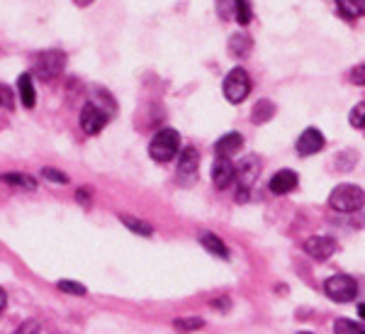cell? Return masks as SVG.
Listing matches in <instances>:
<instances>
[{"label":"cell","instance_id":"cell-9","mask_svg":"<svg viewBox=\"0 0 365 334\" xmlns=\"http://www.w3.org/2000/svg\"><path fill=\"white\" fill-rule=\"evenodd\" d=\"M200 171V156L192 146L180 151V161H178V178L182 186H190L195 181V176Z\"/></svg>","mask_w":365,"mask_h":334},{"label":"cell","instance_id":"cell-28","mask_svg":"<svg viewBox=\"0 0 365 334\" xmlns=\"http://www.w3.org/2000/svg\"><path fill=\"white\" fill-rule=\"evenodd\" d=\"M217 10H220V15L225 17H234V0H217Z\"/></svg>","mask_w":365,"mask_h":334},{"label":"cell","instance_id":"cell-30","mask_svg":"<svg viewBox=\"0 0 365 334\" xmlns=\"http://www.w3.org/2000/svg\"><path fill=\"white\" fill-rule=\"evenodd\" d=\"M76 196H78V203H88V191L81 188L78 193H76Z\"/></svg>","mask_w":365,"mask_h":334},{"label":"cell","instance_id":"cell-32","mask_svg":"<svg viewBox=\"0 0 365 334\" xmlns=\"http://www.w3.org/2000/svg\"><path fill=\"white\" fill-rule=\"evenodd\" d=\"M358 315H361V320H365V303L363 305H358Z\"/></svg>","mask_w":365,"mask_h":334},{"label":"cell","instance_id":"cell-24","mask_svg":"<svg viewBox=\"0 0 365 334\" xmlns=\"http://www.w3.org/2000/svg\"><path fill=\"white\" fill-rule=\"evenodd\" d=\"M349 122H351V127H356V130H365V103H358L356 108L351 110Z\"/></svg>","mask_w":365,"mask_h":334},{"label":"cell","instance_id":"cell-26","mask_svg":"<svg viewBox=\"0 0 365 334\" xmlns=\"http://www.w3.org/2000/svg\"><path fill=\"white\" fill-rule=\"evenodd\" d=\"M42 176H44L46 181H51V183H58V186H66L68 183V176L61 173V171H56V168H44Z\"/></svg>","mask_w":365,"mask_h":334},{"label":"cell","instance_id":"cell-18","mask_svg":"<svg viewBox=\"0 0 365 334\" xmlns=\"http://www.w3.org/2000/svg\"><path fill=\"white\" fill-rule=\"evenodd\" d=\"M122 225L129 227L134 234H141V237H151L154 234V227L146 225L144 220H137V218H129V215H122Z\"/></svg>","mask_w":365,"mask_h":334},{"label":"cell","instance_id":"cell-2","mask_svg":"<svg viewBox=\"0 0 365 334\" xmlns=\"http://www.w3.org/2000/svg\"><path fill=\"white\" fill-rule=\"evenodd\" d=\"M180 151V134L175 130H161L154 134L149 144V154L151 159L158 163H168L173 156H178Z\"/></svg>","mask_w":365,"mask_h":334},{"label":"cell","instance_id":"cell-31","mask_svg":"<svg viewBox=\"0 0 365 334\" xmlns=\"http://www.w3.org/2000/svg\"><path fill=\"white\" fill-rule=\"evenodd\" d=\"M5 303H8V298H5V290L0 288V313L5 310Z\"/></svg>","mask_w":365,"mask_h":334},{"label":"cell","instance_id":"cell-14","mask_svg":"<svg viewBox=\"0 0 365 334\" xmlns=\"http://www.w3.org/2000/svg\"><path fill=\"white\" fill-rule=\"evenodd\" d=\"M200 244H202L205 249H207V254L212 256H217V259H229V249H227V244L222 242L217 234H212V232H202L200 234Z\"/></svg>","mask_w":365,"mask_h":334},{"label":"cell","instance_id":"cell-27","mask_svg":"<svg viewBox=\"0 0 365 334\" xmlns=\"http://www.w3.org/2000/svg\"><path fill=\"white\" fill-rule=\"evenodd\" d=\"M13 334H39V322H37V320L22 322V325L17 327V330H15Z\"/></svg>","mask_w":365,"mask_h":334},{"label":"cell","instance_id":"cell-6","mask_svg":"<svg viewBox=\"0 0 365 334\" xmlns=\"http://www.w3.org/2000/svg\"><path fill=\"white\" fill-rule=\"evenodd\" d=\"M258 171H261V163H258L256 156H246V159L239 163L237 176H234V181H239V196H241L237 201H244V196H249L251 186L256 183Z\"/></svg>","mask_w":365,"mask_h":334},{"label":"cell","instance_id":"cell-16","mask_svg":"<svg viewBox=\"0 0 365 334\" xmlns=\"http://www.w3.org/2000/svg\"><path fill=\"white\" fill-rule=\"evenodd\" d=\"M0 181H3V183H8V186H15V188H27V191L37 188L34 178H29L27 173H3V176H0Z\"/></svg>","mask_w":365,"mask_h":334},{"label":"cell","instance_id":"cell-17","mask_svg":"<svg viewBox=\"0 0 365 334\" xmlns=\"http://www.w3.org/2000/svg\"><path fill=\"white\" fill-rule=\"evenodd\" d=\"M339 10L346 17L356 20V17L365 15V0H339Z\"/></svg>","mask_w":365,"mask_h":334},{"label":"cell","instance_id":"cell-3","mask_svg":"<svg viewBox=\"0 0 365 334\" xmlns=\"http://www.w3.org/2000/svg\"><path fill=\"white\" fill-rule=\"evenodd\" d=\"M222 91H225V98L232 105L244 103L246 98H249V93H251V76L246 74V69H241V66L232 69V71L227 74Z\"/></svg>","mask_w":365,"mask_h":334},{"label":"cell","instance_id":"cell-15","mask_svg":"<svg viewBox=\"0 0 365 334\" xmlns=\"http://www.w3.org/2000/svg\"><path fill=\"white\" fill-rule=\"evenodd\" d=\"M17 91H20L22 105H25V108H34V103H37V91H34L32 76L22 74L20 79H17Z\"/></svg>","mask_w":365,"mask_h":334},{"label":"cell","instance_id":"cell-19","mask_svg":"<svg viewBox=\"0 0 365 334\" xmlns=\"http://www.w3.org/2000/svg\"><path fill=\"white\" fill-rule=\"evenodd\" d=\"M273 115H275V105L270 103V101H261V103L256 105V108H253V113H251V117H253V122H256V125H261V122H268Z\"/></svg>","mask_w":365,"mask_h":334},{"label":"cell","instance_id":"cell-20","mask_svg":"<svg viewBox=\"0 0 365 334\" xmlns=\"http://www.w3.org/2000/svg\"><path fill=\"white\" fill-rule=\"evenodd\" d=\"M253 17V10H251V3L249 0H234V20L239 25H249Z\"/></svg>","mask_w":365,"mask_h":334},{"label":"cell","instance_id":"cell-29","mask_svg":"<svg viewBox=\"0 0 365 334\" xmlns=\"http://www.w3.org/2000/svg\"><path fill=\"white\" fill-rule=\"evenodd\" d=\"M351 81H353V84H356V86H365V64H361V66L353 69Z\"/></svg>","mask_w":365,"mask_h":334},{"label":"cell","instance_id":"cell-34","mask_svg":"<svg viewBox=\"0 0 365 334\" xmlns=\"http://www.w3.org/2000/svg\"><path fill=\"white\" fill-rule=\"evenodd\" d=\"M299 334H312V332H299Z\"/></svg>","mask_w":365,"mask_h":334},{"label":"cell","instance_id":"cell-8","mask_svg":"<svg viewBox=\"0 0 365 334\" xmlns=\"http://www.w3.org/2000/svg\"><path fill=\"white\" fill-rule=\"evenodd\" d=\"M234 176H237V166L232 163V159L217 156L215 163H212V183L220 191H225L234 183Z\"/></svg>","mask_w":365,"mask_h":334},{"label":"cell","instance_id":"cell-11","mask_svg":"<svg viewBox=\"0 0 365 334\" xmlns=\"http://www.w3.org/2000/svg\"><path fill=\"white\" fill-rule=\"evenodd\" d=\"M297 154L299 156H312V154H319L324 149V134L317 130V127H309V130H304L299 134L297 139Z\"/></svg>","mask_w":365,"mask_h":334},{"label":"cell","instance_id":"cell-21","mask_svg":"<svg viewBox=\"0 0 365 334\" xmlns=\"http://www.w3.org/2000/svg\"><path fill=\"white\" fill-rule=\"evenodd\" d=\"M334 332L336 334H365V327L349 320V318H339L336 322H334Z\"/></svg>","mask_w":365,"mask_h":334},{"label":"cell","instance_id":"cell-12","mask_svg":"<svg viewBox=\"0 0 365 334\" xmlns=\"http://www.w3.org/2000/svg\"><path fill=\"white\" fill-rule=\"evenodd\" d=\"M270 193H275V196H287V193H292L297 188V173L290 171V168H282L270 178L268 183Z\"/></svg>","mask_w":365,"mask_h":334},{"label":"cell","instance_id":"cell-13","mask_svg":"<svg viewBox=\"0 0 365 334\" xmlns=\"http://www.w3.org/2000/svg\"><path fill=\"white\" fill-rule=\"evenodd\" d=\"M241 146H244V139H241L239 132H229L225 137L220 139V142L215 144V151L217 156H227V159H232L237 151H241Z\"/></svg>","mask_w":365,"mask_h":334},{"label":"cell","instance_id":"cell-22","mask_svg":"<svg viewBox=\"0 0 365 334\" xmlns=\"http://www.w3.org/2000/svg\"><path fill=\"white\" fill-rule=\"evenodd\" d=\"M249 49H251V39L244 37V34H234V37L229 39V51H232L234 56L249 54Z\"/></svg>","mask_w":365,"mask_h":334},{"label":"cell","instance_id":"cell-7","mask_svg":"<svg viewBox=\"0 0 365 334\" xmlns=\"http://www.w3.org/2000/svg\"><path fill=\"white\" fill-rule=\"evenodd\" d=\"M339 244L334 237H324V234H317V237H309L304 242V251L312 256L314 261H329L334 254H336Z\"/></svg>","mask_w":365,"mask_h":334},{"label":"cell","instance_id":"cell-5","mask_svg":"<svg viewBox=\"0 0 365 334\" xmlns=\"http://www.w3.org/2000/svg\"><path fill=\"white\" fill-rule=\"evenodd\" d=\"M63 66H66L63 51L51 49V51H44V54L37 56V61H34V74L44 81H51V79H58V76H61Z\"/></svg>","mask_w":365,"mask_h":334},{"label":"cell","instance_id":"cell-33","mask_svg":"<svg viewBox=\"0 0 365 334\" xmlns=\"http://www.w3.org/2000/svg\"><path fill=\"white\" fill-rule=\"evenodd\" d=\"M93 0H76V5H91Z\"/></svg>","mask_w":365,"mask_h":334},{"label":"cell","instance_id":"cell-4","mask_svg":"<svg viewBox=\"0 0 365 334\" xmlns=\"http://www.w3.org/2000/svg\"><path fill=\"white\" fill-rule=\"evenodd\" d=\"M324 293L334 303H351L358 295V283L356 278L346 276V273H336V276L324 280Z\"/></svg>","mask_w":365,"mask_h":334},{"label":"cell","instance_id":"cell-10","mask_svg":"<svg viewBox=\"0 0 365 334\" xmlns=\"http://www.w3.org/2000/svg\"><path fill=\"white\" fill-rule=\"evenodd\" d=\"M108 125V115L93 103H86L83 110H81V127H83L86 134H98L103 127Z\"/></svg>","mask_w":365,"mask_h":334},{"label":"cell","instance_id":"cell-23","mask_svg":"<svg viewBox=\"0 0 365 334\" xmlns=\"http://www.w3.org/2000/svg\"><path fill=\"white\" fill-rule=\"evenodd\" d=\"M173 327L178 332H195V330H200V327H205V320H200V318H182V320H175Z\"/></svg>","mask_w":365,"mask_h":334},{"label":"cell","instance_id":"cell-25","mask_svg":"<svg viewBox=\"0 0 365 334\" xmlns=\"http://www.w3.org/2000/svg\"><path fill=\"white\" fill-rule=\"evenodd\" d=\"M58 290L68 293V295H86V285L76 283V280H58Z\"/></svg>","mask_w":365,"mask_h":334},{"label":"cell","instance_id":"cell-1","mask_svg":"<svg viewBox=\"0 0 365 334\" xmlns=\"http://www.w3.org/2000/svg\"><path fill=\"white\" fill-rule=\"evenodd\" d=\"M329 205L336 213H358L365 205V191L356 183H341L329 196Z\"/></svg>","mask_w":365,"mask_h":334}]
</instances>
